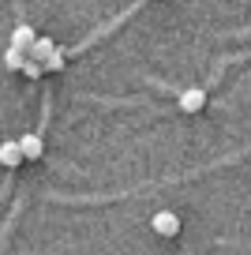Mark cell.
<instances>
[{"instance_id": "2", "label": "cell", "mask_w": 251, "mask_h": 255, "mask_svg": "<svg viewBox=\"0 0 251 255\" xmlns=\"http://www.w3.org/2000/svg\"><path fill=\"white\" fill-rule=\"evenodd\" d=\"M203 105H206V90H203V87H188V90L180 94V109H184V113H199Z\"/></svg>"}, {"instance_id": "6", "label": "cell", "mask_w": 251, "mask_h": 255, "mask_svg": "<svg viewBox=\"0 0 251 255\" xmlns=\"http://www.w3.org/2000/svg\"><path fill=\"white\" fill-rule=\"evenodd\" d=\"M19 146H23V154H26L30 161H38V158H41V150H45L38 135H23V139H19Z\"/></svg>"}, {"instance_id": "3", "label": "cell", "mask_w": 251, "mask_h": 255, "mask_svg": "<svg viewBox=\"0 0 251 255\" xmlns=\"http://www.w3.org/2000/svg\"><path fill=\"white\" fill-rule=\"evenodd\" d=\"M19 161H26V154H23V146H19V139H11V143H0V165L15 169Z\"/></svg>"}, {"instance_id": "5", "label": "cell", "mask_w": 251, "mask_h": 255, "mask_svg": "<svg viewBox=\"0 0 251 255\" xmlns=\"http://www.w3.org/2000/svg\"><path fill=\"white\" fill-rule=\"evenodd\" d=\"M53 53H56L53 38H38V41H34V45H30V53H26V56H30V60H41V64H45V60H49V56H53Z\"/></svg>"}, {"instance_id": "1", "label": "cell", "mask_w": 251, "mask_h": 255, "mask_svg": "<svg viewBox=\"0 0 251 255\" xmlns=\"http://www.w3.org/2000/svg\"><path fill=\"white\" fill-rule=\"evenodd\" d=\"M150 229H154L157 237H176V233H180V214H176V210H157V214L150 218Z\"/></svg>"}, {"instance_id": "7", "label": "cell", "mask_w": 251, "mask_h": 255, "mask_svg": "<svg viewBox=\"0 0 251 255\" xmlns=\"http://www.w3.org/2000/svg\"><path fill=\"white\" fill-rule=\"evenodd\" d=\"M4 64H8L11 72H23V64H26V53L15 45H8V53H4Z\"/></svg>"}, {"instance_id": "8", "label": "cell", "mask_w": 251, "mask_h": 255, "mask_svg": "<svg viewBox=\"0 0 251 255\" xmlns=\"http://www.w3.org/2000/svg\"><path fill=\"white\" fill-rule=\"evenodd\" d=\"M41 72H45V64H41V60H30V56H26V64H23V75H26V79H38Z\"/></svg>"}, {"instance_id": "9", "label": "cell", "mask_w": 251, "mask_h": 255, "mask_svg": "<svg viewBox=\"0 0 251 255\" xmlns=\"http://www.w3.org/2000/svg\"><path fill=\"white\" fill-rule=\"evenodd\" d=\"M60 68H64V49H56V53L45 60V72H60Z\"/></svg>"}, {"instance_id": "4", "label": "cell", "mask_w": 251, "mask_h": 255, "mask_svg": "<svg viewBox=\"0 0 251 255\" xmlns=\"http://www.w3.org/2000/svg\"><path fill=\"white\" fill-rule=\"evenodd\" d=\"M38 41V34H34V26H26V23H19L15 30H11V45L15 49H23V53H30V45Z\"/></svg>"}]
</instances>
